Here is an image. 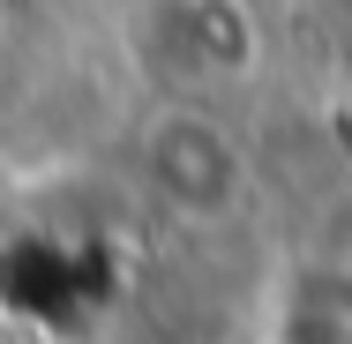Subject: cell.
I'll list each match as a JSON object with an SVG mask.
<instances>
[{
	"instance_id": "cell-1",
	"label": "cell",
	"mask_w": 352,
	"mask_h": 344,
	"mask_svg": "<svg viewBox=\"0 0 352 344\" xmlns=\"http://www.w3.org/2000/svg\"><path fill=\"white\" fill-rule=\"evenodd\" d=\"M135 165L150 180V195L173 217H188V225H217V217H232L248 203V150H240V135L217 113L188 105V98L180 105H157L142 120Z\"/></svg>"
}]
</instances>
